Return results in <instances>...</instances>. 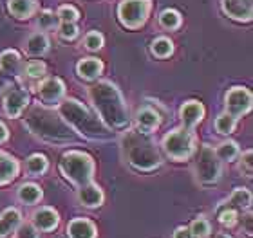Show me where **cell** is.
<instances>
[{
	"label": "cell",
	"mask_w": 253,
	"mask_h": 238,
	"mask_svg": "<svg viewBox=\"0 0 253 238\" xmlns=\"http://www.w3.org/2000/svg\"><path fill=\"white\" fill-rule=\"evenodd\" d=\"M136 123L139 130L150 134L152 130H156L159 127V114L154 108H150V106H143V108L137 110Z\"/></svg>",
	"instance_id": "obj_19"
},
{
	"label": "cell",
	"mask_w": 253,
	"mask_h": 238,
	"mask_svg": "<svg viewBox=\"0 0 253 238\" xmlns=\"http://www.w3.org/2000/svg\"><path fill=\"white\" fill-rule=\"evenodd\" d=\"M7 9H9V13L13 16L24 20V18H29V16L37 13L38 4L37 0H9L7 2Z\"/></svg>",
	"instance_id": "obj_20"
},
{
	"label": "cell",
	"mask_w": 253,
	"mask_h": 238,
	"mask_svg": "<svg viewBox=\"0 0 253 238\" xmlns=\"http://www.w3.org/2000/svg\"><path fill=\"white\" fill-rule=\"evenodd\" d=\"M150 5H152L150 0H122V4L118 5L120 22L128 29L141 27L147 22Z\"/></svg>",
	"instance_id": "obj_8"
},
{
	"label": "cell",
	"mask_w": 253,
	"mask_h": 238,
	"mask_svg": "<svg viewBox=\"0 0 253 238\" xmlns=\"http://www.w3.org/2000/svg\"><path fill=\"white\" fill-rule=\"evenodd\" d=\"M122 154L126 163L139 171H154L163 163L152 136L139 128L123 134Z\"/></svg>",
	"instance_id": "obj_4"
},
{
	"label": "cell",
	"mask_w": 253,
	"mask_h": 238,
	"mask_svg": "<svg viewBox=\"0 0 253 238\" xmlns=\"http://www.w3.org/2000/svg\"><path fill=\"white\" fill-rule=\"evenodd\" d=\"M9 137V132H7V128L2 121H0V143H4L5 139Z\"/></svg>",
	"instance_id": "obj_43"
},
{
	"label": "cell",
	"mask_w": 253,
	"mask_h": 238,
	"mask_svg": "<svg viewBox=\"0 0 253 238\" xmlns=\"http://www.w3.org/2000/svg\"><path fill=\"white\" fill-rule=\"evenodd\" d=\"M18 170H20V164L15 157H11L5 152H0V186L9 184L11 180H15Z\"/></svg>",
	"instance_id": "obj_17"
},
{
	"label": "cell",
	"mask_w": 253,
	"mask_h": 238,
	"mask_svg": "<svg viewBox=\"0 0 253 238\" xmlns=\"http://www.w3.org/2000/svg\"><path fill=\"white\" fill-rule=\"evenodd\" d=\"M20 211L16 207H9L0 215V238L7 237L20 226Z\"/></svg>",
	"instance_id": "obj_21"
},
{
	"label": "cell",
	"mask_w": 253,
	"mask_h": 238,
	"mask_svg": "<svg viewBox=\"0 0 253 238\" xmlns=\"http://www.w3.org/2000/svg\"><path fill=\"white\" fill-rule=\"evenodd\" d=\"M42 190L38 188L37 184H31V182H26L18 188V199H20L24 204H37V202L42 201Z\"/></svg>",
	"instance_id": "obj_26"
},
{
	"label": "cell",
	"mask_w": 253,
	"mask_h": 238,
	"mask_svg": "<svg viewBox=\"0 0 253 238\" xmlns=\"http://www.w3.org/2000/svg\"><path fill=\"white\" fill-rule=\"evenodd\" d=\"M49 49V40L43 33H35L27 38L26 42V51L29 56H42L43 53H47Z\"/></svg>",
	"instance_id": "obj_23"
},
{
	"label": "cell",
	"mask_w": 253,
	"mask_h": 238,
	"mask_svg": "<svg viewBox=\"0 0 253 238\" xmlns=\"http://www.w3.org/2000/svg\"><path fill=\"white\" fill-rule=\"evenodd\" d=\"M213 152H215L217 159H219L221 163H232L239 155V146H237V143H233V141H224V143L219 144Z\"/></svg>",
	"instance_id": "obj_27"
},
{
	"label": "cell",
	"mask_w": 253,
	"mask_h": 238,
	"mask_svg": "<svg viewBox=\"0 0 253 238\" xmlns=\"http://www.w3.org/2000/svg\"><path fill=\"white\" fill-rule=\"evenodd\" d=\"M103 191L98 184L89 182V184L80 186L78 190V201L85 207H100L103 204Z\"/></svg>",
	"instance_id": "obj_14"
},
{
	"label": "cell",
	"mask_w": 253,
	"mask_h": 238,
	"mask_svg": "<svg viewBox=\"0 0 253 238\" xmlns=\"http://www.w3.org/2000/svg\"><path fill=\"white\" fill-rule=\"evenodd\" d=\"M222 11L237 22H250L253 16V0H221Z\"/></svg>",
	"instance_id": "obj_12"
},
{
	"label": "cell",
	"mask_w": 253,
	"mask_h": 238,
	"mask_svg": "<svg viewBox=\"0 0 253 238\" xmlns=\"http://www.w3.org/2000/svg\"><path fill=\"white\" fill-rule=\"evenodd\" d=\"M224 101H226L224 103L226 105V114H230L233 119H239V117L246 116L252 110L253 96L244 87H233V89H230L226 92Z\"/></svg>",
	"instance_id": "obj_9"
},
{
	"label": "cell",
	"mask_w": 253,
	"mask_h": 238,
	"mask_svg": "<svg viewBox=\"0 0 253 238\" xmlns=\"http://www.w3.org/2000/svg\"><path fill=\"white\" fill-rule=\"evenodd\" d=\"M49 168V161L43 154H33L31 157L26 161V171L31 177H40L47 171Z\"/></svg>",
	"instance_id": "obj_24"
},
{
	"label": "cell",
	"mask_w": 253,
	"mask_h": 238,
	"mask_svg": "<svg viewBox=\"0 0 253 238\" xmlns=\"http://www.w3.org/2000/svg\"><path fill=\"white\" fill-rule=\"evenodd\" d=\"M85 47L89 51H98V49L103 47V36H101L98 31H90L87 36H85Z\"/></svg>",
	"instance_id": "obj_37"
},
{
	"label": "cell",
	"mask_w": 253,
	"mask_h": 238,
	"mask_svg": "<svg viewBox=\"0 0 253 238\" xmlns=\"http://www.w3.org/2000/svg\"><path fill=\"white\" fill-rule=\"evenodd\" d=\"M56 16H58V20H62V22H76L80 18V13L73 5H62L58 9V13H56Z\"/></svg>",
	"instance_id": "obj_34"
},
{
	"label": "cell",
	"mask_w": 253,
	"mask_h": 238,
	"mask_svg": "<svg viewBox=\"0 0 253 238\" xmlns=\"http://www.w3.org/2000/svg\"><path fill=\"white\" fill-rule=\"evenodd\" d=\"M243 222H244V233H246V237H252V215H246L243 218Z\"/></svg>",
	"instance_id": "obj_42"
},
{
	"label": "cell",
	"mask_w": 253,
	"mask_h": 238,
	"mask_svg": "<svg viewBox=\"0 0 253 238\" xmlns=\"http://www.w3.org/2000/svg\"><path fill=\"white\" fill-rule=\"evenodd\" d=\"M24 127L35 136L49 144L73 143L74 130L63 121L62 116L53 112L49 106H35L24 117Z\"/></svg>",
	"instance_id": "obj_2"
},
{
	"label": "cell",
	"mask_w": 253,
	"mask_h": 238,
	"mask_svg": "<svg viewBox=\"0 0 253 238\" xmlns=\"http://www.w3.org/2000/svg\"><path fill=\"white\" fill-rule=\"evenodd\" d=\"M4 110L9 117H20L22 112L29 105V94L24 87H9L4 96Z\"/></svg>",
	"instance_id": "obj_10"
},
{
	"label": "cell",
	"mask_w": 253,
	"mask_h": 238,
	"mask_svg": "<svg viewBox=\"0 0 253 238\" xmlns=\"http://www.w3.org/2000/svg\"><path fill=\"white\" fill-rule=\"evenodd\" d=\"M181 121L185 125V128H194L195 125H199L205 117V106L201 105L199 101H186L185 105L181 106Z\"/></svg>",
	"instance_id": "obj_15"
},
{
	"label": "cell",
	"mask_w": 253,
	"mask_h": 238,
	"mask_svg": "<svg viewBox=\"0 0 253 238\" xmlns=\"http://www.w3.org/2000/svg\"><path fill=\"white\" fill-rule=\"evenodd\" d=\"M172 238H194V237H192L188 228H177L174 231V235H172Z\"/></svg>",
	"instance_id": "obj_41"
},
{
	"label": "cell",
	"mask_w": 253,
	"mask_h": 238,
	"mask_svg": "<svg viewBox=\"0 0 253 238\" xmlns=\"http://www.w3.org/2000/svg\"><path fill=\"white\" fill-rule=\"evenodd\" d=\"M9 87H13V76L5 74L4 70L0 69V92L7 90Z\"/></svg>",
	"instance_id": "obj_40"
},
{
	"label": "cell",
	"mask_w": 253,
	"mask_h": 238,
	"mask_svg": "<svg viewBox=\"0 0 253 238\" xmlns=\"http://www.w3.org/2000/svg\"><path fill=\"white\" fill-rule=\"evenodd\" d=\"M69 238H96L98 231L92 220L89 218H74L67 226Z\"/></svg>",
	"instance_id": "obj_16"
},
{
	"label": "cell",
	"mask_w": 253,
	"mask_h": 238,
	"mask_svg": "<svg viewBox=\"0 0 253 238\" xmlns=\"http://www.w3.org/2000/svg\"><path fill=\"white\" fill-rule=\"evenodd\" d=\"M103 70V64L96 58H84L80 60L78 65H76V72H78L80 78L84 79H94L101 74Z\"/></svg>",
	"instance_id": "obj_22"
},
{
	"label": "cell",
	"mask_w": 253,
	"mask_h": 238,
	"mask_svg": "<svg viewBox=\"0 0 253 238\" xmlns=\"http://www.w3.org/2000/svg\"><path fill=\"white\" fill-rule=\"evenodd\" d=\"M58 114L74 132H78L85 139L111 141L114 137V132L105 127V123L98 117V114H92L84 103L76 100H65L58 103Z\"/></svg>",
	"instance_id": "obj_3"
},
{
	"label": "cell",
	"mask_w": 253,
	"mask_h": 238,
	"mask_svg": "<svg viewBox=\"0 0 253 238\" xmlns=\"http://www.w3.org/2000/svg\"><path fill=\"white\" fill-rule=\"evenodd\" d=\"M233 128H235V119L226 112L215 119V130L222 136H230L233 132Z\"/></svg>",
	"instance_id": "obj_32"
},
{
	"label": "cell",
	"mask_w": 253,
	"mask_h": 238,
	"mask_svg": "<svg viewBox=\"0 0 253 238\" xmlns=\"http://www.w3.org/2000/svg\"><path fill=\"white\" fill-rule=\"evenodd\" d=\"M219 222H221L222 226H228V228L235 226V222H237V209L226 207V209L221 211V215H219Z\"/></svg>",
	"instance_id": "obj_38"
},
{
	"label": "cell",
	"mask_w": 253,
	"mask_h": 238,
	"mask_svg": "<svg viewBox=\"0 0 253 238\" xmlns=\"http://www.w3.org/2000/svg\"><path fill=\"white\" fill-rule=\"evenodd\" d=\"M89 98L105 127L111 130H123L128 127V108L116 85L111 81H98L90 87Z\"/></svg>",
	"instance_id": "obj_1"
},
{
	"label": "cell",
	"mask_w": 253,
	"mask_h": 238,
	"mask_svg": "<svg viewBox=\"0 0 253 238\" xmlns=\"http://www.w3.org/2000/svg\"><path fill=\"white\" fill-rule=\"evenodd\" d=\"M163 152L174 161H188L195 152V137L190 128H175L163 137Z\"/></svg>",
	"instance_id": "obj_6"
},
{
	"label": "cell",
	"mask_w": 253,
	"mask_h": 238,
	"mask_svg": "<svg viewBox=\"0 0 253 238\" xmlns=\"http://www.w3.org/2000/svg\"><path fill=\"white\" fill-rule=\"evenodd\" d=\"M194 171H195V179L199 180L203 186H215L221 179L222 173V166L221 161L217 159L213 148H210L208 144H203L197 154L194 164Z\"/></svg>",
	"instance_id": "obj_7"
},
{
	"label": "cell",
	"mask_w": 253,
	"mask_h": 238,
	"mask_svg": "<svg viewBox=\"0 0 253 238\" xmlns=\"http://www.w3.org/2000/svg\"><path fill=\"white\" fill-rule=\"evenodd\" d=\"M15 231V238H38L37 228L31 226V224H20Z\"/></svg>",
	"instance_id": "obj_39"
},
{
	"label": "cell",
	"mask_w": 253,
	"mask_h": 238,
	"mask_svg": "<svg viewBox=\"0 0 253 238\" xmlns=\"http://www.w3.org/2000/svg\"><path fill=\"white\" fill-rule=\"evenodd\" d=\"M239 170L241 173H244L246 177H252L253 175V152L248 150L241 155V161H239Z\"/></svg>",
	"instance_id": "obj_33"
},
{
	"label": "cell",
	"mask_w": 253,
	"mask_h": 238,
	"mask_svg": "<svg viewBox=\"0 0 253 238\" xmlns=\"http://www.w3.org/2000/svg\"><path fill=\"white\" fill-rule=\"evenodd\" d=\"M37 24L42 31H51V29L58 27V16L51 13V11H42L37 18Z\"/></svg>",
	"instance_id": "obj_31"
},
{
	"label": "cell",
	"mask_w": 253,
	"mask_h": 238,
	"mask_svg": "<svg viewBox=\"0 0 253 238\" xmlns=\"http://www.w3.org/2000/svg\"><path fill=\"white\" fill-rule=\"evenodd\" d=\"M38 98L42 101L43 106L58 105L65 94V85L60 78H47L37 87Z\"/></svg>",
	"instance_id": "obj_11"
},
{
	"label": "cell",
	"mask_w": 253,
	"mask_h": 238,
	"mask_svg": "<svg viewBox=\"0 0 253 238\" xmlns=\"http://www.w3.org/2000/svg\"><path fill=\"white\" fill-rule=\"evenodd\" d=\"M0 69L9 76H20L24 67H22V60L16 51H4L0 54Z\"/></svg>",
	"instance_id": "obj_18"
},
{
	"label": "cell",
	"mask_w": 253,
	"mask_h": 238,
	"mask_svg": "<svg viewBox=\"0 0 253 238\" xmlns=\"http://www.w3.org/2000/svg\"><path fill=\"white\" fill-rule=\"evenodd\" d=\"M213 238H232V237H228V235H224V233H217Z\"/></svg>",
	"instance_id": "obj_44"
},
{
	"label": "cell",
	"mask_w": 253,
	"mask_h": 238,
	"mask_svg": "<svg viewBox=\"0 0 253 238\" xmlns=\"http://www.w3.org/2000/svg\"><path fill=\"white\" fill-rule=\"evenodd\" d=\"M60 171L67 180H71L74 186H84L92 182L96 171L94 159L85 152L80 150H69L62 155L60 161Z\"/></svg>",
	"instance_id": "obj_5"
},
{
	"label": "cell",
	"mask_w": 253,
	"mask_h": 238,
	"mask_svg": "<svg viewBox=\"0 0 253 238\" xmlns=\"http://www.w3.org/2000/svg\"><path fill=\"white\" fill-rule=\"evenodd\" d=\"M152 54L158 56V58H169L170 54L174 53V43L170 42L169 38L159 36L152 42Z\"/></svg>",
	"instance_id": "obj_28"
},
{
	"label": "cell",
	"mask_w": 253,
	"mask_h": 238,
	"mask_svg": "<svg viewBox=\"0 0 253 238\" xmlns=\"http://www.w3.org/2000/svg\"><path fill=\"white\" fill-rule=\"evenodd\" d=\"M60 217L53 207H40L33 213V226L37 231H53L58 228Z\"/></svg>",
	"instance_id": "obj_13"
},
{
	"label": "cell",
	"mask_w": 253,
	"mask_h": 238,
	"mask_svg": "<svg viewBox=\"0 0 253 238\" xmlns=\"http://www.w3.org/2000/svg\"><path fill=\"white\" fill-rule=\"evenodd\" d=\"M252 206V191L246 188H237L233 190L232 197L228 199V207L233 209H250Z\"/></svg>",
	"instance_id": "obj_25"
},
{
	"label": "cell",
	"mask_w": 253,
	"mask_h": 238,
	"mask_svg": "<svg viewBox=\"0 0 253 238\" xmlns=\"http://www.w3.org/2000/svg\"><path fill=\"white\" fill-rule=\"evenodd\" d=\"M159 24L165 27V29H170L174 31L181 26V15L175 9H165L161 15H159Z\"/></svg>",
	"instance_id": "obj_29"
},
{
	"label": "cell",
	"mask_w": 253,
	"mask_h": 238,
	"mask_svg": "<svg viewBox=\"0 0 253 238\" xmlns=\"http://www.w3.org/2000/svg\"><path fill=\"white\" fill-rule=\"evenodd\" d=\"M24 72L29 78H43V74H45V64H42V62H29L24 67Z\"/></svg>",
	"instance_id": "obj_35"
},
{
	"label": "cell",
	"mask_w": 253,
	"mask_h": 238,
	"mask_svg": "<svg viewBox=\"0 0 253 238\" xmlns=\"http://www.w3.org/2000/svg\"><path fill=\"white\" fill-rule=\"evenodd\" d=\"M210 231H211L210 222H208L205 217L195 218L194 222H192V226H190V233H192L194 238H206L210 235Z\"/></svg>",
	"instance_id": "obj_30"
},
{
	"label": "cell",
	"mask_w": 253,
	"mask_h": 238,
	"mask_svg": "<svg viewBox=\"0 0 253 238\" xmlns=\"http://www.w3.org/2000/svg\"><path fill=\"white\" fill-rule=\"evenodd\" d=\"M58 33L63 40H74L78 36V27L74 22H62V26L58 27Z\"/></svg>",
	"instance_id": "obj_36"
}]
</instances>
